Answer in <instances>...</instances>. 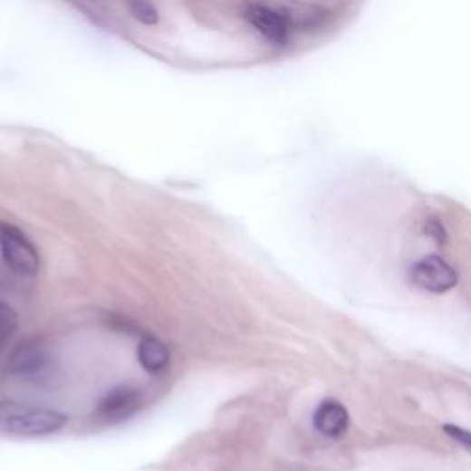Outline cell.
I'll list each match as a JSON object with an SVG mask.
<instances>
[{
  "label": "cell",
  "instance_id": "12",
  "mask_svg": "<svg viewBox=\"0 0 471 471\" xmlns=\"http://www.w3.org/2000/svg\"><path fill=\"white\" fill-rule=\"evenodd\" d=\"M426 234L429 236V238H433L437 244H444L446 242V230H444V225L437 219H431L428 221L426 225Z\"/></svg>",
  "mask_w": 471,
  "mask_h": 471
},
{
  "label": "cell",
  "instance_id": "8",
  "mask_svg": "<svg viewBox=\"0 0 471 471\" xmlns=\"http://www.w3.org/2000/svg\"><path fill=\"white\" fill-rule=\"evenodd\" d=\"M139 361L146 372L159 374L169 365V350L162 341L146 337L139 344Z\"/></svg>",
  "mask_w": 471,
  "mask_h": 471
},
{
  "label": "cell",
  "instance_id": "1",
  "mask_svg": "<svg viewBox=\"0 0 471 471\" xmlns=\"http://www.w3.org/2000/svg\"><path fill=\"white\" fill-rule=\"evenodd\" d=\"M69 424L63 412L21 403L15 399L0 401V431L15 437H44L62 431Z\"/></svg>",
  "mask_w": 471,
  "mask_h": 471
},
{
  "label": "cell",
  "instance_id": "6",
  "mask_svg": "<svg viewBox=\"0 0 471 471\" xmlns=\"http://www.w3.org/2000/svg\"><path fill=\"white\" fill-rule=\"evenodd\" d=\"M315 429L328 438H341L350 426L346 407L337 399H324L313 412Z\"/></svg>",
  "mask_w": 471,
  "mask_h": 471
},
{
  "label": "cell",
  "instance_id": "9",
  "mask_svg": "<svg viewBox=\"0 0 471 471\" xmlns=\"http://www.w3.org/2000/svg\"><path fill=\"white\" fill-rule=\"evenodd\" d=\"M130 14L144 26L159 24V10L149 3V0H126Z\"/></svg>",
  "mask_w": 471,
  "mask_h": 471
},
{
  "label": "cell",
  "instance_id": "5",
  "mask_svg": "<svg viewBox=\"0 0 471 471\" xmlns=\"http://www.w3.org/2000/svg\"><path fill=\"white\" fill-rule=\"evenodd\" d=\"M245 19L249 21V24L262 34L269 43L284 46L289 41V19L285 15H282L276 10H271L267 6H249L245 12Z\"/></svg>",
  "mask_w": 471,
  "mask_h": 471
},
{
  "label": "cell",
  "instance_id": "10",
  "mask_svg": "<svg viewBox=\"0 0 471 471\" xmlns=\"http://www.w3.org/2000/svg\"><path fill=\"white\" fill-rule=\"evenodd\" d=\"M17 324H19V319H17L15 310L8 303L0 301V346H3L14 335V332L17 330Z\"/></svg>",
  "mask_w": 471,
  "mask_h": 471
},
{
  "label": "cell",
  "instance_id": "4",
  "mask_svg": "<svg viewBox=\"0 0 471 471\" xmlns=\"http://www.w3.org/2000/svg\"><path fill=\"white\" fill-rule=\"evenodd\" d=\"M50 367V356L43 344L35 341H28L19 344L10 356L8 370L14 376L24 380H37Z\"/></svg>",
  "mask_w": 471,
  "mask_h": 471
},
{
  "label": "cell",
  "instance_id": "11",
  "mask_svg": "<svg viewBox=\"0 0 471 471\" xmlns=\"http://www.w3.org/2000/svg\"><path fill=\"white\" fill-rule=\"evenodd\" d=\"M444 431H446V435H447L449 438L457 440L460 446H464V447L471 453V433H469V431L462 429V428H458V426H451V424L444 426Z\"/></svg>",
  "mask_w": 471,
  "mask_h": 471
},
{
  "label": "cell",
  "instance_id": "3",
  "mask_svg": "<svg viewBox=\"0 0 471 471\" xmlns=\"http://www.w3.org/2000/svg\"><path fill=\"white\" fill-rule=\"evenodd\" d=\"M410 278L424 291L442 294L458 284V273L440 256H426L415 264Z\"/></svg>",
  "mask_w": 471,
  "mask_h": 471
},
{
  "label": "cell",
  "instance_id": "7",
  "mask_svg": "<svg viewBox=\"0 0 471 471\" xmlns=\"http://www.w3.org/2000/svg\"><path fill=\"white\" fill-rule=\"evenodd\" d=\"M139 407H140V392L130 385L111 389L98 403L100 415L105 418L130 417Z\"/></svg>",
  "mask_w": 471,
  "mask_h": 471
},
{
  "label": "cell",
  "instance_id": "2",
  "mask_svg": "<svg viewBox=\"0 0 471 471\" xmlns=\"http://www.w3.org/2000/svg\"><path fill=\"white\" fill-rule=\"evenodd\" d=\"M0 253L5 262L19 274H35L39 271L37 249L15 225L0 221Z\"/></svg>",
  "mask_w": 471,
  "mask_h": 471
}]
</instances>
